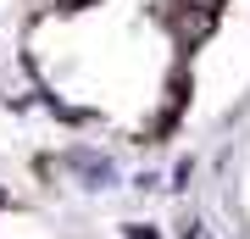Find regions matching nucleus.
<instances>
[{"label":"nucleus","instance_id":"3","mask_svg":"<svg viewBox=\"0 0 250 239\" xmlns=\"http://www.w3.org/2000/svg\"><path fill=\"white\" fill-rule=\"evenodd\" d=\"M0 206H6V195H0Z\"/></svg>","mask_w":250,"mask_h":239},{"label":"nucleus","instance_id":"2","mask_svg":"<svg viewBox=\"0 0 250 239\" xmlns=\"http://www.w3.org/2000/svg\"><path fill=\"white\" fill-rule=\"evenodd\" d=\"M128 239H156V228H128Z\"/></svg>","mask_w":250,"mask_h":239},{"label":"nucleus","instance_id":"1","mask_svg":"<svg viewBox=\"0 0 250 239\" xmlns=\"http://www.w3.org/2000/svg\"><path fill=\"white\" fill-rule=\"evenodd\" d=\"M178 34H184V39H206V34H211V11H206V6H200V11H184Z\"/></svg>","mask_w":250,"mask_h":239}]
</instances>
